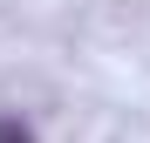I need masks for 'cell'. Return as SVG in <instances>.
<instances>
[{
	"label": "cell",
	"mask_w": 150,
	"mask_h": 143,
	"mask_svg": "<svg viewBox=\"0 0 150 143\" xmlns=\"http://www.w3.org/2000/svg\"><path fill=\"white\" fill-rule=\"evenodd\" d=\"M0 143H34V136L21 130V123H7V116H0Z\"/></svg>",
	"instance_id": "cell-1"
}]
</instances>
